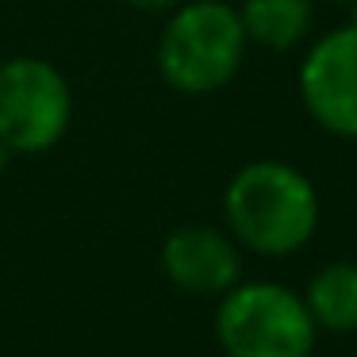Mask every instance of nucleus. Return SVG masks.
Masks as SVG:
<instances>
[{
    "mask_svg": "<svg viewBox=\"0 0 357 357\" xmlns=\"http://www.w3.org/2000/svg\"><path fill=\"white\" fill-rule=\"evenodd\" d=\"M8 154H12V150L4 146V142H0V173H4V165H8Z\"/></svg>",
    "mask_w": 357,
    "mask_h": 357,
    "instance_id": "obj_10",
    "label": "nucleus"
},
{
    "mask_svg": "<svg viewBox=\"0 0 357 357\" xmlns=\"http://www.w3.org/2000/svg\"><path fill=\"white\" fill-rule=\"evenodd\" d=\"M73 119V93L47 58L0 62V142L12 154H43L58 146Z\"/></svg>",
    "mask_w": 357,
    "mask_h": 357,
    "instance_id": "obj_4",
    "label": "nucleus"
},
{
    "mask_svg": "<svg viewBox=\"0 0 357 357\" xmlns=\"http://www.w3.org/2000/svg\"><path fill=\"white\" fill-rule=\"evenodd\" d=\"M246 54L238 8L223 0H192L173 8L158 39V70L165 85L185 96H204L223 89L238 73Z\"/></svg>",
    "mask_w": 357,
    "mask_h": 357,
    "instance_id": "obj_2",
    "label": "nucleus"
},
{
    "mask_svg": "<svg viewBox=\"0 0 357 357\" xmlns=\"http://www.w3.org/2000/svg\"><path fill=\"white\" fill-rule=\"evenodd\" d=\"M246 43L288 50L311 31V0H246L238 8Z\"/></svg>",
    "mask_w": 357,
    "mask_h": 357,
    "instance_id": "obj_8",
    "label": "nucleus"
},
{
    "mask_svg": "<svg viewBox=\"0 0 357 357\" xmlns=\"http://www.w3.org/2000/svg\"><path fill=\"white\" fill-rule=\"evenodd\" d=\"M315 331L307 300L273 280H238L215 311V338L227 357H311Z\"/></svg>",
    "mask_w": 357,
    "mask_h": 357,
    "instance_id": "obj_3",
    "label": "nucleus"
},
{
    "mask_svg": "<svg viewBox=\"0 0 357 357\" xmlns=\"http://www.w3.org/2000/svg\"><path fill=\"white\" fill-rule=\"evenodd\" d=\"M331 4H354V0H331Z\"/></svg>",
    "mask_w": 357,
    "mask_h": 357,
    "instance_id": "obj_11",
    "label": "nucleus"
},
{
    "mask_svg": "<svg viewBox=\"0 0 357 357\" xmlns=\"http://www.w3.org/2000/svg\"><path fill=\"white\" fill-rule=\"evenodd\" d=\"M131 8H139V12H173L181 4V0H127Z\"/></svg>",
    "mask_w": 357,
    "mask_h": 357,
    "instance_id": "obj_9",
    "label": "nucleus"
},
{
    "mask_svg": "<svg viewBox=\"0 0 357 357\" xmlns=\"http://www.w3.org/2000/svg\"><path fill=\"white\" fill-rule=\"evenodd\" d=\"M307 116L338 139H357V24L323 35L300 66Z\"/></svg>",
    "mask_w": 357,
    "mask_h": 357,
    "instance_id": "obj_5",
    "label": "nucleus"
},
{
    "mask_svg": "<svg viewBox=\"0 0 357 357\" xmlns=\"http://www.w3.org/2000/svg\"><path fill=\"white\" fill-rule=\"evenodd\" d=\"M162 269L192 296H223L242 280V254L215 227H177L162 246Z\"/></svg>",
    "mask_w": 357,
    "mask_h": 357,
    "instance_id": "obj_6",
    "label": "nucleus"
},
{
    "mask_svg": "<svg viewBox=\"0 0 357 357\" xmlns=\"http://www.w3.org/2000/svg\"><path fill=\"white\" fill-rule=\"evenodd\" d=\"M307 311L315 326L334 334L357 331V261H331L311 277Z\"/></svg>",
    "mask_w": 357,
    "mask_h": 357,
    "instance_id": "obj_7",
    "label": "nucleus"
},
{
    "mask_svg": "<svg viewBox=\"0 0 357 357\" xmlns=\"http://www.w3.org/2000/svg\"><path fill=\"white\" fill-rule=\"evenodd\" d=\"M234 242L261 257H288L311 242L319 227V192L296 165L261 158L242 165L223 196Z\"/></svg>",
    "mask_w": 357,
    "mask_h": 357,
    "instance_id": "obj_1",
    "label": "nucleus"
}]
</instances>
